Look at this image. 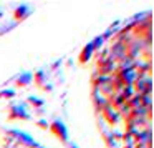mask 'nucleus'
Segmentation results:
<instances>
[{
  "label": "nucleus",
  "mask_w": 154,
  "mask_h": 148,
  "mask_svg": "<svg viewBox=\"0 0 154 148\" xmlns=\"http://www.w3.org/2000/svg\"><path fill=\"white\" fill-rule=\"evenodd\" d=\"M104 117H108V120H109V123H116L118 117H119V113H118V110L113 107V105H108L106 108L103 110Z\"/></svg>",
  "instance_id": "obj_1"
},
{
  "label": "nucleus",
  "mask_w": 154,
  "mask_h": 148,
  "mask_svg": "<svg viewBox=\"0 0 154 148\" xmlns=\"http://www.w3.org/2000/svg\"><path fill=\"white\" fill-rule=\"evenodd\" d=\"M119 93H121V97H123L124 98V100H129V98L131 97H133V95L134 93H136V92H134V88H133V85H124V88H123V90H121L119 92Z\"/></svg>",
  "instance_id": "obj_2"
},
{
  "label": "nucleus",
  "mask_w": 154,
  "mask_h": 148,
  "mask_svg": "<svg viewBox=\"0 0 154 148\" xmlns=\"http://www.w3.org/2000/svg\"><path fill=\"white\" fill-rule=\"evenodd\" d=\"M91 52H93V45H88V47H85V50H83V53H81V58L80 60L81 62H86V58H90L91 57Z\"/></svg>",
  "instance_id": "obj_3"
},
{
  "label": "nucleus",
  "mask_w": 154,
  "mask_h": 148,
  "mask_svg": "<svg viewBox=\"0 0 154 148\" xmlns=\"http://www.w3.org/2000/svg\"><path fill=\"white\" fill-rule=\"evenodd\" d=\"M2 95H4V97H8V98H10V97H14V92H12V90H8V92H2Z\"/></svg>",
  "instance_id": "obj_4"
},
{
  "label": "nucleus",
  "mask_w": 154,
  "mask_h": 148,
  "mask_svg": "<svg viewBox=\"0 0 154 148\" xmlns=\"http://www.w3.org/2000/svg\"><path fill=\"white\" fill-rule=\"evenodd\" d=\"M23 80H30V75H27V77H25V78H23ZM17 83H18V85H25V82H22V80H18V82H17Z\"/></svg>",
  "instance_id": "obj_5"
}]
</instances>
